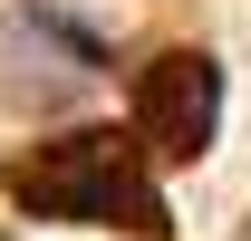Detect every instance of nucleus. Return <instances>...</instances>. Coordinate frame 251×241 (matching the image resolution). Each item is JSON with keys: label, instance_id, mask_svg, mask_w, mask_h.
<instances>
[{"label": "nucleus", "instance_id": "obj_1", "mask_svg": "<svg viewBox=\"0 0 251 241\" xmlns=\"http://www.w3.org/2000/svg\"><path fill=\"white\" fill-rule=\"evenodd\" d=\"M10 193L39 222H135V232H164V203H155V183H145V164H135V145L116 125H87V135H58V145L20 154Z\"/></svg>", "mask_w": 251, "mask_h": 241}, {"label": "nucleus", "instance_id": "obj_2", "mask_svg": "<svg viewBox=\"0 0 251 241\" xmlns=\"http://www.w3.org/2000/svg\"><path fill=\"white\" fill-rule=\"evenodd\" d=\"M135 116L155 135V154H203L222 125V68L213 58H155L135 87Z\"/></svg>", "mask_w": 251, "mask_h": 241}]
</instances>
